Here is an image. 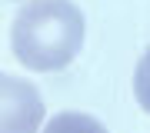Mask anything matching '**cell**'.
Here are the masks:
<instances>
[{"instance_id":"6da1fadb","label":"cell","mask_w":150,"mask_h":133,"mask_svg":"<svg viewBox=\"0 0 150 133\" xmlns=\"http://www.w3.org/2000/svg\"><path fill=\"white\" fill-rule=\"evenodd\" d=\"M83 33L87 23L74 0H30L13 17L10 47L27 70L57 73L74 63L83 47Z\"/></svg>"},{"instance_id":"7a4b0ae2","label":"cell","mask_w":150,"mask_h":133,"mask_svg":"<svg viewBox=\"0 0 150 133\" xmlns=\"http://www.w3.org/2000/svg\"><path fill=\"white\" fill-rule=\"evenodd\" d=\"M43 123V100L30 80L0 73V133H33Z\"/></svg>"}]
</instances>
